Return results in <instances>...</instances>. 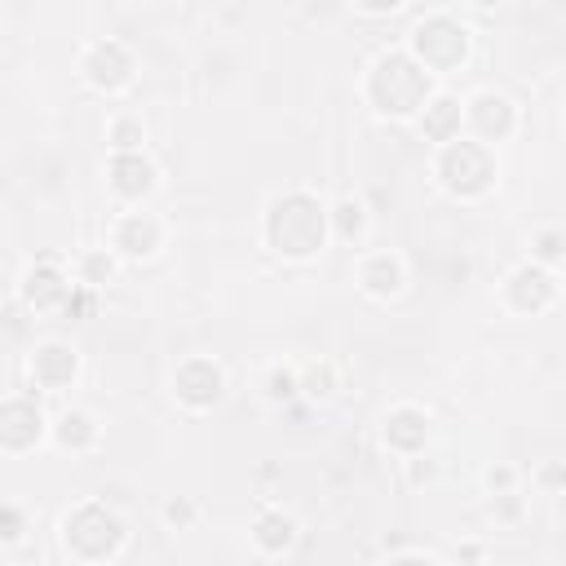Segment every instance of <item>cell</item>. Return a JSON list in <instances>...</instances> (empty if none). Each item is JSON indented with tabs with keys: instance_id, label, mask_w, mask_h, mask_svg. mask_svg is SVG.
Masks as SVG:
<instances>
[{
	"instance_id": "6da1fadb",
	"label": "cell",
	"mask_w": 566,
	"mask_h": 566,
	"mask_svg": "<svg viewBox=\"0 0 566 566\" xmlns=\"http://www.w3.org/2000/svg\"><path fill=\"white\" fill-rule=\"evenodd\" d=\"M332 239V221H327V203H318L310 190H287L270 203L265 212V243L270 252L287 256V261H310L323 252V243Z\"/></svg>"
},
{
	"instance_id": "7a4b0ae2",
	"label": "cell",
	"mask_w": 566,
	"mask_h": 566,
	"mask_svg": "<svg viewBox=\"0 0 566 566\" xmlns=\"http://www.w3.org/2000/svg\"><path fill=\"white\" fill-rule=\"evenodd\" d=\"M433 177L438 186L451 195V199H482L495 177H500V164H495V150L473 142V137H455L447 146H438L433 155Z\"/></svg>"
},
{
	"instance_id": "3957f363",
	"label": "cell",
	"mask_w": 566,
	"mask_h": 566,
	"mask_svg": "<svg viewBox=\"0 0 566 566\" xmlns=\"http://www.w3.org/2000/svg\"><path fill=\"white\" fill-rule=\"evenodd\" d=\"M371 75L389 84L380 97H371L380 115L416 119V115L424 111V102L438 93V88H433V75H429V71H424L407 49H402V53H380V57H376V66H371Z\"/></svg>"
},
{
	"instance_id": "277c9868",
	"label": "cell",
	"mask_w": 566,
	"mask_h": 566,
	"mask_svg": "<svg viewBox=\"0 0 566 566\" xmlns=\"http://www.w3.org/2000/svg\"><path fill=\"white\" fill-rule=\"evenodd\" d=\"M80 75L97 88V93H124L137 75V62L128 53L124 40H93L84 53H80Z\"/></svg>"
},
{
	"instance_id": "5b68a950",
	"label": "cell",
	"mask_w": 566,
	"mask_h": 566,
	"mask_svg": "<svg viewBox=\"0 0 566 566\" xmlns=\"http://www.w3.org/2000/svg\"><path fill=\"white\" fill-rule=\"evenodd\" d=\"M168 239V226L155 217V212H142V208H124L111 226V252L119 261H150Z\"/></svg>"
},
{
	"instance_id": "8992f818",
	"label": "cell",
	"mask_w": 566,
	"mask_h": 566,
	"mask_svg": "<svg viewBox=\"0 0 566 566\" xmlns=\"http://www.w3.org/2000/svg\"><path fill=\"white\" fill-rule=\"evenodd\" d=\"M221 394H226V371H221L217 358L190 354V358L177 363V371H172V398H177L181 407L203 411V407H212Z\"/></svg>"
},
{
	"instance_id": "52a82bcc",
	"label": "cell",
	"mask_w": 566,
	"mask_h": 566,
	"mask_svg": "<svg viewBox=\"0 0 566 566\" xmlns=\"http://www.w3.org/2000/svg\"><path fill=\"white\" fill-rule=\"evenodd\" d=\"M500 296H504V305H509L513 314H531V310L544 314V310L557 301V274L544 270V265H535V261H522V265H513V270L504 274Z\"/></svg>"
},
{
	"instance_id": "ba28073f",
	"label": "cell",
	"mask_w": 566,
	"mask_h": 566,
	"mask_svg": "<svg viewBox=\"0 0 566 566\" xmlns=\"http://www.w3.org/2000/svg\"><path fill=\"white\" fill-rule=\"evenodd\" d=\"M27 371H31V385L44 389V394H62L75 385L80 376V349L66 345V340H40L27 358Z\"/></svg>"
},
{
	"instance_id": "9c48e42d",
	"label": "cell",
	"mask_w": 566,
	"mask_h": 566,
	"mask_svg": "<svg viewBox=\"0 0 566 566\" xmlns=\"http://www.w3.org/2000/svg\"><path fill=\"white\" fill-rule=\"evenodd\" d=\"M71 292H75L71 270H62L57 256H40V261L22 274V283H18V296H22L31 310H66Z\"/></svg>"
},
{
	"instance_id": "30bf717a",
	"label": "cell",
	"mask_w": 566,
	"mask_h": 566,
	"mask_svg": "<svg viewBox=\"0 0 566 566\" xmlns=\"http://www.w3.org/2000/svg\"><path fill=\"white\" fill-rule=\"evenodd\" d=\"M106 186L119 203H142L155 186H159V168L146 150H133V155H111L106 159Z\"/></svg>"
},
{
	"instance_id": "8fae6325",
	"label": "cell",
	"mask_w": 566,
	"mask_h": 566,
	"mask_svg": "<svg viewBox=\"0 0 566 566\" xmlns=\"http://www.w3.org/2000/svg\"><path fill=\"white\" fill-rule=\"evenodd\" d=\"M354 283L371 301H394L407 287V265H402L398 252H363L358 270H354Z\"/></svg>"
},
{
	"instance_id": "7c38bea8",
	"label": "cell",
	"mask_w": 566,
	"mask_h": 566,
	"mask_svg": "<svg viewBox=\"0 0 566 566\" xmlns=\"http://www.w3.org/2000/svg\"><path fill=\"white\" fill-rule=\"evenodd\" d=\"M385 447L398 451L402 460L420 455L429 447V411L411 407V402H398L389 416H385Z\"/></svg>"
},
{
	"instance_id": "4fadbf2b",
	"label": "cell",
	"mask_w": 566,
	"mask_h": 566,
	"mask_svg": "<svg viewBox=\"0 0 566 566\" xmlns=\"http://www.w3.org/2000/svg\"><path fill=\"white\" fill-rule=\"evenodd\" d=\"M416 128H420L433 146H447V142H455V137H464V102L438 88V93L424 102V111L416 115Z\"/></svg>"
},
{
	"instance_id": "5bb4252c",
	"label": "cell",
	"mask_w": 566,
	"mask_h": 566,
	"mask_svg": "<svg viewBox=\"0 0 566 566\" xmlns=\"http://www.w3.org/2000/svg\"><path fill=\"white\" fill-rule=\"evenodd\" d=\"M49 442H53L57 451L84 455V451H93V447L102 442V424H97L84 407H66V411H57V416L49 420Z\"/></svg>"
},
{
	"instance_id": "9a60e30c",
	"label": "cell",
	"mask_w": 566,
	"mask_h": 566,
	"mask_svg": "<svg viewBox=\"0 0 566 566\" xmlns=\"http://www.w3.org/2000/svg\"><path fill=\"white\" fill-rule=\"evenodd\" d=\"M248 539H252L256 553H265V557H283V553L301 539V522H296L287 509H261L256 522H252V531H248Z\"/></svg>"
},
{
	"instance_id": "2e32d148",
	"label": "cell",
	"mask_w": 566,
	"mask_h": 566,
	"mask_svg": "<svg viewBox=\"0 0 566 566\" xmlns=\"http://www.w3.org/2000/svg\"><path fill=\"white\" fill-rule=\"evenodd\" d=\"M327 221H332V239L336 243H354V248L367 239V226H371L367 203L358 195H336L327 203Z\"/></svg>"
},
{
	"instance_id": "e0dca14e",
	"label": "cell",
	"mask_w": 566,
	"mask_h": 566,
	"mask_svg": "<svg viewBox=\"0 0 566 566\" xmlns=\"http://www.w3.org/2000/svg\"><path fill=\"white\" fill-rule=\"evenodd\" d=\"M115 270H119V256H115L111 248H88V252H80V256L71 261L75 283H80V287H93V292H102V287L115 279Z\"/></svg>"
},
{
	"instance_id": "ac0fdd59",
	"label": "cell",
	"mask_w": 566,
	"mask_h": 566,
	"mask_svg": "<svg viewBox=\"0 0 566 566\" xmlns=\"http://www.w3.org/2000/svg\"><path fill=\"white\" fill-rule=\"evenodd\" d=\"M336 389H340V367L332 358H318V363L301 367V398L327 402V398H336Z\"/></svg>"
},
{
	"instance_id": "d6986e66",
	"label": "cell",
	"mask_w": 566,
	"mask_h": 566,
	"mask_svg": "<svg viewBox=\"0 0 566 566\" xmlns=\"http://www.w3.org/2000/svg\"><path fill=\"white\" fill-rule=\"evenodd\" d=\"M106 146H111V155L146 150V124H142V115H111V124H106Z\"/></svg>"
},
{
	"instance_id": "ffe728a7",
	"label": "cell",
	"mask_w": 566,
	"mask_h": 566,
	"mask_svg": "<svg viewBox=\"0 0 566 566\" xmlns=\"http://www.w3.org/2000/svg\"><path fill=\"white\" fill-rule=\"evenodd\" d=\"M531 261L544 265V270L566 265V230H562V226H539V230L531 234Z\"/></svg>"
},
{
	"instance_id": "44dd1931",
	"label": "cell",
	"mask_w": 566,
	"mask_h": 566,
	"mask_svg": "<svg viewBox=\"0 0 566 566\" xmlns=\"http://www.w3.org/2000/svg\"><path fill=\"white\" fill-rule=\"evenodd\" d=\"M265 398H270V402H292V398H301V367L274 363V367L265 371Z\"/></svg>"
},
{
	"instance_id": "7402d4cb",
	"label": "cell",
	"mask_w": 566,
	"mask_h": 566,
	"mask_svg": "<svg viewBox=\"0 0 566 566\" xmlns=\"http://www.w3.org/2000/svg\"><path fill=\"white\" fill-rule=\"evenodd\" d=\"M482 486H486L491 495H509V491H517V469H513V464H491V469L482 473Z\"/></svg>"
},
{
	"instance_id": "603a6c76",
	"label": "cell",
	"mask_w": 566,
	"mask_h": 566,
	"mask_svg": "<svg viewBox=\"0 0 566 566\" xmlns=\"http://www.w3.org/2000/svg\"><path fill=\"white\" fill-rule=\"evenodd\" d=\"M535 486H539L544 495L562 491V486H566V464H562V460H544V464L535 469Z\"/></svg>"
},
{
	"instance_id": "cb8c5ba5",
	"label": "cell",
	"mask_w": 566,
	"mask_h": 566,
	"mask_svg": "<svg viewBox=\"0 0 566 566\" xmlns=\"http://www.w3.org/2000/svg\"><path fill=\"white\" fill-rule=\"evenodd\" d=\"M195 517H199V504L186 500V495H177V500L164 504V522H168V526H190Z\"/></svg>"
},
{
	"instance_id": "d4e9b609",
	"label": "cell",
	"mask_w": 566,
	"mask_h": 566,
	"mask_svg": "<svg viewBox=\"0 0 566 566\" xmlns=\"http://www.w3.org/2000/svg\"><path fill=\"white\" fill-rule=\"evenodd\" d=\"M22 535H27V513H22V504H4V544L13 548V544H22Z\"/></svg>"
},
{
	"instance_id": "484cf974",
	"label": "cell",
	"mask_w": 566,
	"mask_h": 566,
	"mask_svg": "<svg viewBox=\"0 0 566 566\" xmlns=\"http://www.w3.org/2000/svg\"><path fill=\"white\" fill-rule=\"evenodd\" d=\"M407 478H411V482H433V478H438V460H433L429 451L411 455V460H407Z\"/></svg>"
},
{
	"instance_id": "4316f807",
	"label": "cell",
	"mask_w": 566,
	"mask_h": 566,
	"mask_svg": "<svg viewBox=\"0 0 566 566\" xmlns=\"http://www.w3.org/2000/svg\"><path fill=\"white\" fill-rule=\"evenodd\" d=\"M491 517L517 522V517H522V495H517V491H509V495H491Z\"/></svg>"
},
{
	"instance_id": "83f0119b",
	"label": "cell",
	"mask_w": 566,
	"mask_h": 566,
	"mask_svg": "<svg viewBox=\"0 0 566 566\" xmlns=\"http://www.w3.org/2000/svg\"><path fill=\"white\" fill-rule=\"evenodd\" d=\"M562 119H566V111H562Z\"/></svg>"
},
{
	"instance_id": "f1b7e54d",
	"label": "cell",
	"mask_w": 566,
	"mask_h": 566,
	"mask_svg": "<svg viewBox=\"0 0 566 566\" xmlns=\"http://www.w3.org/2000/svg\"><path fill=\"white\" fill-rule=\"evenodd\" d=\"M385 566H394V562H385Z\"/></svg>"
}]
</instances>
